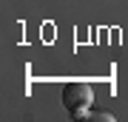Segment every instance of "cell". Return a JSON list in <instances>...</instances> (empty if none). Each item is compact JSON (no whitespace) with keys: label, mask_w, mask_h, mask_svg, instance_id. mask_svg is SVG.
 Segmentation results:
<instances>
[{"label":"cell","mask_w":128,"mask_h":122,"mask_svg":"<svg viewBox=\"0 0 128 122\" xmlns=\"http://www.w3.org/2000/svg\"><path fill=\"white\" fill-rule=\"evenodd\" d=\"M94 100V94H91V88L88 85H82V82H74V85H68L63 91V105L68 108L77 119L86 117V111H88V105H91Z\"/></svg>","instance_id":"1"}]
</instances>
